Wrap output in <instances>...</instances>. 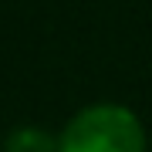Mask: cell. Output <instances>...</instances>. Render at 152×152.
<instances>
[{
    "label": "cell",
    "mask_w": 152,
    "mask_h": 152,
    "mask_svg": "<svg viewBox=\"0 0 152 152\" xmlns=\"http://www.w3.org/2000/svg\"><path fill=\"white\" fill-rule=\"evenodd\" d=\"M58 152H145V129L125 105H88L64 125Z\"/></svg>",
    "instance_id": "obj_1"
},
{
    "label": "cell",
    "mask_w": 152,
    "mask_h": 152,
    "mask_svg": "<svg viewBox=\"0 0 152 152\" xmlns=\"http://www.w3.org/2000/svg\"><path fill=\"white\" fill-rule=\"evenodd\" d=\"M4 152H58V139L41 125H20L4 139Z\"/></svg>",
    "instance_id": "obj_2"
}]
</instances>
